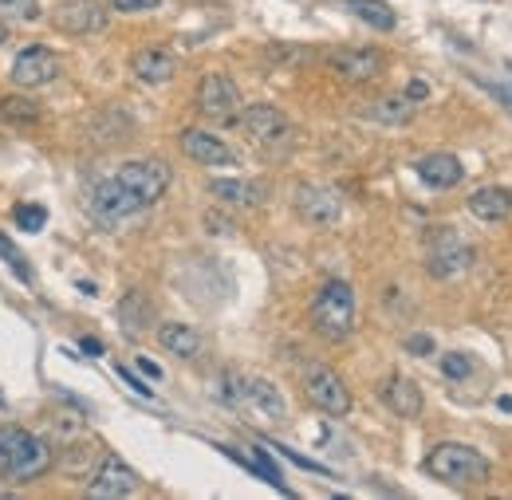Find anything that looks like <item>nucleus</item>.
<instances>
[{"label": "nucleus", "instance_id": "nucleus-40", "mask_svg": "<svg viewBox=\"0 0 512 500\" xmlns=\"http://www.w3.org/2000/svg\"><path fill=\"white\" fill-rule=\"evenodd\" d=\"M8 473V453H4V445H0V477Z\"/></svg>", "mask_w": 512, "mask_h": 500}, {"label": "nucleus", "instance_id": "nucleus-10", "mask_svg": "<svg viewBox=\"0 0 512 500\" xmlns=\"http://www.w3.org/2000/svg\"><path fill=\"white\" fill-rule=\"evenodd\" d=\"M138 489H142L138 473L130 469L123 457L107 453V457L99 461V469H95L91 485H87V497L91 500H119V497H134Z\"/></svg>", "mask_w": 512, "mask_h": 500}, {"label": "nucleus", "instance_id": "nucleus-33", "mask_svg": "<svg viewBox=\"0 0 512 500\" xmlns=\"http://www.w3.org/2000/svg\"><path fill=\"white\" fill-rule=\"evenodd\" d=\"M410 355H418V359H426V355H434V339L430 335H406V343H402Z\"/></svg>", "mask_w": 512, "mask_h": 500}, {"label": "nucleus", "instance_id": "nucleus-24", "mask_svg": "<svg viewBox=\"0 0 512 500\" xmlns=\"http://www.w3.org/2000/svg\"><path fill=\"white\" fill-rule=\"evenodd\" d=\"M363 119H371V123H386V126H402L414 119V103L410 99H398V95H386L379 103H371L367 111H363Z\"/></svg>", "mask_w": 512, "mask_h": 500}, {"label": "nucleus", "instance_id": "nucleus-2", "mask_svg": "<svg viewBox=\"0 0 512 500\" xmlns=\"http://www.w3.org/2000/svg\"><path fill=\"white\" fill-rule=\"evenodd\" d=\"M312 331L320 335L323 343H343L355 331V292L347 280H327L320 284V292L312 296Z\"/></svg>", "mask_w": 512, "mask_h": 500}, {"label": "nucleus", "instance_id": "nucleus-19", "mask_svg": "<svg viewBox=\"0 0 512 500\" xmlns=\"http://www.w3.org/2000/svg\"><path fill=\"white\" fill-rule=\"evenodd\" d=\"M386 406L398 414V418H418L422 414V406H426V398H422V390H418V382L406 375H390L386 382Z\"/></svg>", "mask_w": 512, "mask_h": 500}, {"label": "nucleus", "instance_id": "nucleus-25", "mask_svg": "<svg viewBox=\"0 0 512 500\" xmlns=\"http://www.w3.org/2000/svg\"><path fill=\"white\" fill-rule=\"evenodd\" d=\"M347 8L363 20V24H371L375 32H390L394 24H398V16H394V8L383 4V0H347Z\"/></svg>", "mask_w": 512, "mask_h": 500}, {"label": "nucleus", "instance_id": "nucleus-29", "mask_svg": "<svg viewBox=\"0 0 512 500\" xmlns=\"http://www.w3.org/2000/svg\"><path fill=\"white\" fill-rule=\"evenodd\" d=\"M16 225L24 233H40L48 225V209L44 205H16Z\"/></svg>", "mask_w": 512, "mask_h": 500}, {"label": "nucleus", "instance_id": "nucleus-26", "mask_svg": "<svg viewBox=\"0 0 512 500\" xmlns=\"http://www.w3.org/2000/svg\"><path fill=\"white\" fill-rule=\"evenodd\" d=\"M40 103L24 99V95H4L0 99V123H12V126H32L40 123Z\"/></svg>", "mask_w": 512, "mask_h": 500}, {"label": "nucleus", "instance_id": "nucleus-38", "mask_svg": "<svg viewBox=\"0 0 512 500\" xmlns=\"http://www.w3.org/2000/svg\"><path fill=\"white\" fill-rule=\"evenodd\" d=\"M79 351H87V355L95 359V355H103V343H99V339H79Z\"/></svg>", "mask_w": 512, "mask_h": 500}, {"label": "nucleus", "instance_id": "nucleus-41", "mask_svg": "<svg viewBox=\"0 0 512 500\" xmlns=\"http://www.w3.org/2000/svg\"><path fill=\"white\" fill-rule=\"evenodd\" d=\"M8 40V20H0V44Z\"/></svg>", "mask_w": 512, "mask_h": 500}, {"label": "nucleus", "instance_id": "nucleus-5", "mask_svg": "<svg viewBox=\"0 0 512 500\" xmlns=\"http://www.w3.org/2000/svg\"><path fill=\"white\" fill-rule=\"evenodd\" d=\"M225 382H229V398L241 402V406H249L264 422H284V418H288V402H284V394H280L268 378L225 375Z\"/></svg>", "mask_w": 512, "mask_h": 500}, {"label": "nucleus", "instance_id": "nucleus-18", "mask_svg": "<svg viewBox=\"0 0 512 500\" xmlns=\"http://www.w3.org/2000/svg\"><path fill=\"white\" fill-rule=\"evenodd\" d=\"M418 178L426 182L430 189H453L461 182V162H457V154H426V158H418Z\"/></svg>", "mask_w": 512, "mask_h": 500}, {"label": "nucleus", "instance_id": "nucleus-35", "mask_svg": "<svg viewBox=\"0 0 512 500\" xmlns=\"http://www.w3.org/2000/svg\"><path fill=\"white\" fill-rule=\"evenodd\" d=\"M272 449H280V453H284L288 461H296L300 469H312V473H327L323 465H316V461H308V457H300V453H296V449H288V445H272Z\"/></svg>", "mask_w": 512, "mask_h": 500}, {"label": "nucleus", "instance_id": "nucleus-30", "mask_svg": "<svg viewBox=\"0 0 512 500\" xmlns=\"http://www.w3.org/2000/svg\"><path fill=\"white\" fill-rule=\"evenodd\" d=\"M253 461H256V473H260L268 485L284 489V477H280V469L272 465V457H268V449H264V445H256V449H253Z\"/></svg>", "mask_w": 512, "mask_h": 500}, {"label": "nucleus", "instance_id": "nucleus-9", "mask_svg": "<svg viewBox=\"0 0 512 500\" xmlns=\"http://www.w3.org/2000/svg\"><path fill=\"white\" fill-rule=\"evenodd\" d=\"M130 193H138L142 205H154L166 189H170V166L158 162V158H134V162H123L119 174H115Z\"/></svg>", "mask_w": 512, "mask_h": 500}, {"label": "nucleus", "instance_id": "nucleus-15", "mask_svg": "<svg viewBox=\"0 0 512 500\" xmlns=\"http://www.w3.org/2000/svg\"><path fill=\"white\" fill-rule=\"evenodd\" d=\"M237 123L245 126V134H249L253 142H264V146H276V142H284V138L292 134L284 111H276L272 103H249V107L237 115Z\"/></svg>", "mask_w": 512, "mask_h": 500}, {"label": "nucleus", "instance_id": "nucleus-8", "mask_svg": "<svg viewBox=\"0 0 512 500\" xmlns=\"http://www.w3.org/2000/svg\"><path fill=\"white\" fill-rule=\"evenodd\" d=\"M48 20L64 36H95L107 28V8L99 0H56L48 8Z\"/></svg>", "mask_w": 512, "mask_h": 500}, {"label": "nucleus", "instance_id": "nucleus-39", "mask_svg": "<svg viewBox=\"0 0 512 500\" xmlns=\"http://www.w3.org/2000/svg\"><path fill=\"white\" fill-rule=\"evenodd\" d=\"M493 91H497L501 99H509V107H512V87H505V83H493Z\"/></svg>", "mask_w": 512, "mask_h": 500}, {"label": "nucleus", "instance_id": "nucleus-1", "mask_svg": "<svg viewBox=\"0 0 512 500\" xmlns=\"http://www.w3.org/2000/svg\"><path fill=\"white\" fill-rule=\"evenodd\" d=\"M426 473L442 485H453V489H469V485H485L493 465L481 449L473 445H461V441H442L430 449L426 457Z\"/></svg>", "mask_w": 512, "mask_h": 500}, {"label": "nucleus", "instance_id": "nucleus-34", "mask_svg": "<svg viewBox=\"0 0 512 500\" xmlns=\"http://www.w3.org/2000/svg\"><path fill=\"white\" fill-rule=\"evenodd\" d=\"M115 371H119V378L127 382V386L134 390V394H142V398H154V386H146V382H142V378L134 375L130 367H115Z\"/></svg>", "mask_w": 512, "mask_h": 500}, {"label": "nucleus", "instance_id": "nucleus-14", "mask_svg": "<svg viewBox=\"0 0 512 500\" xmlns=\"http://www.w3.org/2000/svg\"><path fill=\"white\" fill-rule=\"evenodd\" d=\"M178 146H182V154L197 162V166H237V150L229 146V142H221L217 134H209V130H182L178 134Z\"/></svg>", "mask_w": 512, "mask_h": 500}, {"label": "nucleus", "instance_id": "nucleus-23", "mask_svg": "<svg viewBox=\"0 0 512 500\" xmlns=\"http://www.w3.org/2000/svg\"><path fill=\"white\" fill-rule=\"evenodd\" d=\"M158 343H162L170 355H178V359H193V355L201 351V335L193 331L190 323H162V327H158Z\"/></svg>", "mask_w": 512, "mask_h": 500}, {"label": "nucleus", "instance_id": "nucleus-31", "mask_svg": "<svg viewBox=\"0 0 512 500\" xmlns=\"http://www.w3.org/2000/svg\"><path fill=\"white\" fill-rule=\"evenodd\" d=\"M469 371H473V363H469L465 355H457V351L442 355V375H446V378H453V382H465V378H469Z\"/></svg>", "mask_w": 512, "mask_h": 500}, {"label": "nucleus", "instance_id": "nucleus-6", "mask_svg": "<svg viewBox=\"0 0 512 500\" xmlns=\"http://www.w3.org/2000/svg\"><path fill=\"white\" fill-rule=\"evenodd\" d=\"M473 264V249L453 233V229H434L426 241V268L438 280H453L461 272H469Z\"/></svg>", "mask_w": 512, "mask_h": 500}, {"label": "nucleus", "instance_id": "nucleus-17", "mask_svg": "<svg viewBox=\"0 0 512 500\" xmlns=\"http://www.w3.org/2000/svg\"><path fill=\"white\" fill-rule=\"evenodd\" d=\"M130 71H134L138 83L158 87V83H170V79L178 75V60H174L166 48H142V52H134Z\"/></svg>", "mask_w": 512, "mask_h": 500}, {"label": "nucleus", "instance_id": "nucleus-32", "mask_svg": "<svg viewBox=\"0 0 512 500\" xmlns=\"http://www.w3.org/2000/svg\"><path fill=\"white\" fill-rule=\"evenodd\" d=\"M115 12H127V16H134V12H154L162 0H107Z\"/></svg>", "mask_w": 512, "mask_h": 500}, {"label": "nucleus", "instance_id": "nucleus-28", "mask_svg": "<svg viewBox=\"0 0 512 500\" xmlns=\"http://www.w3.org/2000/svg\"><path fill=\"white\" fill-rule=\"evenodd\" d=\"M0 260H4L8 268H12V276H16L20 284H32V268H28V260H24V252L16 249V245H12V241H8L4 233H0Z\"/></svg>", "mask_w": 512, "mask_h": 500}, {"label": "nucleus", "instance_id": "nucleus-3", "mask_svg": "<svg viewBox=\"0 0 512 500\" xmlns=\"http://www.w3.org/2000/svg\"><path fill=\"white\" fill-rule=\"evenodd\" d=\"M304 398L327 418H347L351 414V390L327 363H308L304 367Z\"/></svg>", "mask_w": 512, "mask_h": 500}, {"label": "nucleus", "instance_id": "nucleus-13", "mask_svg": "<svg viewBox=\"0 0 512 500\" xmlns=\"http://www.w3.org/2000/svg\"><path fill=\"white\" fill-rule=\"evenodd\" d=\"M327 67L347 83H371L386 71V56L379 48H335L327 52Z\"/></svg>", "mask_w": 512, "mask_h": 500}, {"label": "nucleus", "instance_id": "nucleus-11", "mask_svg": "<svg viewBox=\"0 0 512 500\" xmlns=\"http://www.w3.org/2000/svg\"><path fill=\"white\" fill-rule=\"evenodd\" d=\"M12 83L16 87H24V91H36V87H48V83H56V75H60V56L52 52V48H44V44H32V48H24L16 60H12Z\"/></svg>", "mask_w": 512, "mask_h": 500}, {"label": "nucleus", "instance_id": "nucleus-37", "mask_svg": "<svg viewBox=\"0 0 512 500\" xmlns=\"http://www.w3.org/2000/svg\"><path fill=\"white\" fill-rule=\"evenodd\" d=\"M138 371H142L146 378H154V382L162 378V367H158V363H150V359H138Z\"/></svg>", "mask_w": 512, "mask_h": 500}, {"label": "nucleus", "instance_id": "nucleus-7", "mask_svg": "<svg viewBox=\"0 0 512 500\" xmlns=\"http://www.w3.org/2000/svg\"><path fill=\"white\" fill-rule=\"evenodd\" d=\"M197 111L213 123H233L241 115V91L229 75L221 71H209L201 83H197Z\"/></svg>", "mask_w": 512, "mask_h": 500}, {"label": "nucleus", "instance_id": "nucleus-22", "mask_svg": "<svg viewBox=\"0 0 512 500\" xmlns=\"http://www.w3.org/2000/svg\"><path fill=\"white\" fill-rule=\"evenodd\" d=\"M150 319H154V308H150V300L142 292H127L119 300V323H123V335L127 339H138L150 327Z\"/></svg>", "mask_w": 512, "mask_h": 500}, {"label": "nucleus", "instance_id": "nucleus-12", "mask_svg": "<svg viewBox=\"0 0 512 500\" xmlns=\"http://www.w3.org/2000/svg\"><path fill=\"white\" fill-rule=\"evenodd\" d=\"M296 209L308 225L331 229L343 217V197H339V189L323 186V182H300L296 186Z\"/></svg>", "mask_w": 512, "mask_h": 500}, {"label": "nucleus", "instance_id": "nucleus-20", "mask_svg": "<svg viewBox=\"0 0 512 500\" xmlns=\"http://www.w3.org/2000/svg\"><path fill=\"white\" fill-rule=\"evenodd\" d=\"M469 213L481 221H505L512 213V193L505 186H481L469 197Z\"/></svg>", "mask_w": 512, "mask_h": 500}, {"label": "nucleus", "instance_id": "nucleus-36", "mask_svg": "<svg viewBox=\"0 0 512 500\" xmlns=\"http://www.w3.org/2000/svg\"><path fill=\"white\" fill-rule=\"evenodd\" d=\"M426 95H430V87H426L422 79H414V83L406 87V99H410V103H418V99H426Z\"/></svg>", "mask_w": 512, "mask_h": 500}, {"label": "nucleus", "instance_id": "nucleus-16", "mask_svg": "<svg viewBox=\"0 0 512 500\" xmlns=\"http://www.w3.org/2000/svg\"><path fill=\"white\" fill-rule=\"evenodd\" d=\"M52 461H56V449H52V441L40 438V434H28L24 449H20V453H16V461L8 465L4 481H12V485L36 481L40 473H48V469H52Z\"/></svg>", "mask_w": 512, "mask_h": 500}, {"label": "nucleus", "instance_id": "nucleus-4", "mask_svg": "<svg viewBox=\"0 0 512 500\" xmlns=\"http://www.w3.org/2000/svg\"><path fill=\"white\" fill-rule=\"evenodd\" d=\"M87 209H91V217L99 225H119V221H127L134 213H142L146 205L119 178H103V182H95L91 193H87Z\"/></svg>", "mask_w": 512, "mask_h": 500}, {"label": "nucleus", "instance_id": "nucleus-21", "mask_svg": "<svg viewBox=\"0 0 512 500\" xmlns=\"http://www.w3.org/2000/svg\"><path fill=\"white\" fill-rule=\"evenodd\" d=\"M209 193L225 205H260L264 201V186L260 182H245V178H213Z\"/></svg>", "mask_w": 512, "mask_h": 500}, {"label": "nucleus", "instance_id": "nucleus-27", "mask_svg": "<svg viewBox=\"0 0 512 500\" xmlns=\"http://www.w3.org/2000/svg\"><path fill=\"white\" fill-rule=\"evenodd\" d=\"M44 8L40 0H0V20H12V24H32L40 20Z\"/></svg>", "mask_w": 512, "mask_h": 500}]
</instances>
